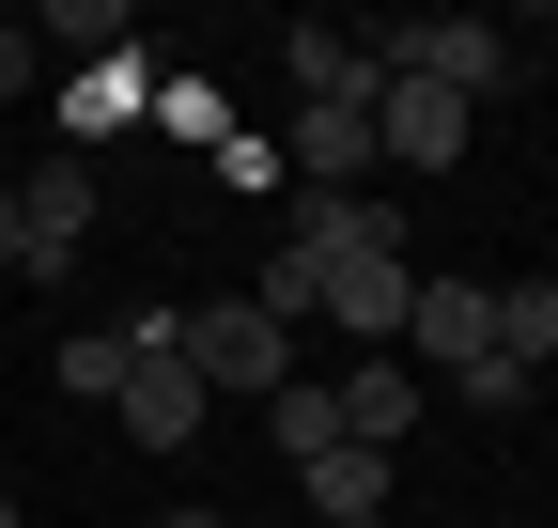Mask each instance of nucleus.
Instances as JSON below:
<instances>
[{"label": "nucleus", "mask_w": 558, "mask_h": 528, "mask_svg": "<svg viewBox=\"0 0 558 528\" xmlns=\"http://www.w3.org/2000/svg\"><path fill=\"white\" fill-rule=\"evenodd\" d=\"M140 109H156V62H140V47H109V62H78V79H62V141H109V124H140Z\"/></svg>", "instance_id": "9"}, {"label": "nucleus", "mask_w": 558, "mask_h": 528, "mask_svg": "<svg viewBox=\"0 0 558 528\" xmlns=\"http://www.w3.org/2000/svg\"><path fill=\"white\" fill-rule=\"evenodd\" d=\"M0 94H32V32L16 16H0Z\"/></svg>", "instance_id": "19"}, {"label": "nucleus", "mask_w": 558, "mask_h": 528, "mask_svg": "<svg viewBox=\"0 0 558 528\" xmlns=\"http://www.w3.org/2000/svg\"><path fill=\"white\" fill-rule=\"evenodd\" d=\"M171 358H186L202 388H264V405H279V388H295V326H279L264 296H202V311L171 326Z\"/></svg>", "instance_id": "2"}, {"label": "nucleus", "mask_w": 558, "mask_h": 528, "mask_svg": "<svg viewBox=\"0 0 558 528\" xmlns=\"http://www.w3.org/2000/svg\"><path fill=\"white\" fill-rule=\"evenodd\" d=\"M109 420H124V435H140V451H186V435H202V420H218V388H202V373H186V358H140V373H124V388H109Z\"/></svg>", "instance_id": "7"}, {"label": "nucleus", "mask_w": 558, "mask_h": 528, "mask_svg": "<svg viewBox=\"0 0 558 528\" xmlns=\"http://www.w3.org/2000/svg\"><path fill=\"white\" fill-rule=\"evenodd\" d=\"M373 156H403V171H450V156H465V94H435V79H388V62H373Z\"/></svg>", "instance_id": "4"}, {"label": "nucleus", "mask_w": 558, "mask_h": 528, "mask_svg": "<svg viewBox=\"0 0 558 528\" xmlns=\"http://www.w3.org/2000/svg\"><path fill=\"white\" fill-rule=\"evenodd\" d=\"M156 528H218V513H156Z\"/></svg>", "instance_id": "22"}, {"label": "nucleus", "mask_w": 558, "mask_h": 528, "mask_svg": "<svg viewBox=\"0 0 558 528\" xmlns=\"http://www.w3.org/2000/svg\"><path fill=\"white\" fill-rule=\"evenodd\" d=\"M248 296H264L279 326H326V249H311V218L279 233V249H264V280H248Z\"/></svg>", "instance_id": "12"}, {"label": "nucleus", "mask_w": 558, "mask_h": 528, "mask_svg": "<svg viewBox=\"0 0 558 528\" xmlns=\"http://www.w3.org/2000/svg\"><path fill=\"white\" fill-rule=\"evenodd\" d=\"M311 249H326V326L341 343H403L418 311V249H403V203H373V187H341V203H295Z\"/></svg>", "instance_id": "1"}, {"label": "nucleus", "mask_w": 558, "mask_h": 528, "mask_svg": "<svg viewBox=\"0 0 558 528\" xmlns=\"http://www.w3.org/2000/svg\"><path fill=\"white\" fill-rule=\"evenodd\" d=\"M0 264H16V187H0Z\"/></svg>", "instance_id": "20"}, {"label": "nucleus", "mask_w": 558, "mask_h": 528, "mask_svg": "<svg viewBox=\"0 0 558 528\" xmlns=\"http://www.w3.org/2000/svg\"><path fill=\"white\" fill-rule=\"evenodd\" d=\"M450 388H465V420H527V388H543V373H512V358H465Z\"/></svg>", "instance_id": "17"}, {"label": "nucleus", "mask_w": 558, "mask_h": 528, "mask_svg": "<svg viewBox=\"0 0 558 528\" xmlns=\"http://www.w3.org/2000/svg\"><path fill=\"white\" fill-rule=\"evenodd\" d=\"M326 405H341V451H403L418 373H403V358H341V373H326Z\"/></svg>", "instance_id": "8"}, {"label": "nucleus", "mask_w": 558, "mask_h": 528, "mask_svg": "<svg viewBox=\"0 0 558 528\" xmlns=\"http://www.w3.org/2000/svg\"><path fill=\"white\" fill-rule=\"evenodd\" d=\"M279 47H295V109H326V94H373V47H357V32H326V16H295Z\"/></svg>", "instance_id": "11"}, {"label": "nucleus", "mask_w": 558, "mask_h": 528, "mask_svg": "<svg viewBox=\"0 0 558 528\" xmlns=\"http://www.w3.org/2000/svg\"><path fill=\"white\" fill-rule=\"evenodd\" d=\"M0 528H32V513H16V482H0Z\"/></svg>", "instance_id": "21"}, {"label": "nucleus", "mask_w": 558, "mask_h": 528, "mask_svg": "<svg viewBox=\"0 0 558 528\" xmlns=\"http://www.w3.org/2000/svg\"><path fill=\"white\" fill-rule=\"evenodd\" d=\"M140 124H171V141H218V156H233V109H218V79H171V62H156V109H140Z\"/></svg>", "instance_id": "14"}, {"label": "nucleus", "mask_w": 558, "mask_h": 528, "mask_svg": "<svg viewBox=\"0 0 558 528\" xmlns=\"http://www.w3.org/2000/svg\"><path fill=\"white\" fill-rule=\"evenodd\" d=\"M497 358H512V373L558 358V280H497Z\"/></svg>", "instance_id": "13"}, {"label": "nucleus", "mask_w": 558, "mask_h": 528, "mask_svg": "<svg viewBox=\"0 0 558 528\" xmlns=\"http://www.w3.org/2000/svg\"><path fill=\"white\" fill-rule=\"evenodd\" d=\"M264 420H279V451H295V467H311V451H341V405H326V388H311V373H295V388H279V405H264Z\"/></svg>", "instance_id": "16"}, {"label": "nucleus", "mask_w": 558, "mask_h": 528, "mask_svg": "<svg viewBox=\"0 0 558 528\" xmlns=\"http://www.w3.org/2000/svg\"><path fill=\"white\" fill-rule=\"evenodd\" d=\"M357 47L388 62V79H435V94H465V109L512 79V32H497V16H403V32H357Z\"/></svg>", "instance_id": "3"}, {"label": "nucleus", "mask_w": 558, "mask_h": 528, "mask_svg": "<svg viewBox=\"0 0 558 528\" xmlns=\"http://www.w3.org/2000/svg\"><path fill=\"white\" fill-rule=\"evenodd\" d=\"M78 233H94V156L78 171H16V264H32V280H62Z\"/></svg>", "instance_id": "5"}, {"label": "nucleus", "mask_w": 558, "mask_h": 528, "mask_svg": "<svg viewBox=\"0 0 558 528\" xmlns=\"http://www.w3.org/2000/svg\"><path fill=\"white\" fill-rule=\"evenodd\" d=\"M403 343H418V373H465V358H497V280H418Z\"/></svg>", "instance_id": "6"}, {"label": "nucleus", "mask_w": 558, "mask_h": 528, "mask_svg": "<svg viewBox=\"0 0 558 528\" xmlns=\"http://www.w3.org/2000/svg\"><path fill=\"white\" fill-rule=\"evenodd\" d=\"M295 482H311V513H326V528H388V451H311Z\"/></svg>", "instance_id": "10"}, {"label": "nucleus", "mask_w": 558, "mask_h": 528, "mask_svg": "<svg viewBox=\"0 0 558 528\" xmlns=\"http://www.w3.org/2000/svg\"><path fill=\"white\" fill-rule=\"evenodd\" d=\"M124 373H140V343H124V326H78V343H62V388H78V405H109Z\"/></svg>", "instance_id": "15"}, {"label": "nucleus", "mask_w": 558, "mask_h": 528, "mask_svg": "<svg viewBox=\"0 0 558 528\" xmlns=\"http://www.w3.org/2000/svg\"><path fill=\"white\" fill-rule=\"evenodd\" d=\"M32 47H94V62H109V47H140V32H124V0H62Z\"/></svg>", "instance_id": "18"}]
</instances>
